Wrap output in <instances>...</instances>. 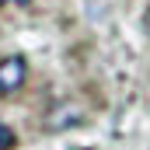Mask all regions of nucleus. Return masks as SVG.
Here are the masks:
<instances>
[{"instance_id":"obj_1","label":"nucleus","mask_w":150,"mask_h":150,"mask_svg":"<svg viewBox=\"0 0 150 150\" xmlns=\"http://www.w3.org/2000/svg\"><path fill=\"white\" fill-rule=\"evenodd\" d=\"M25 80H28V63H25V56H7V59H0V98L14 94Z\"/></svg>"},{"instance_id":"obj_2","label":"nucleus","mask_w":150,"mask_h":150,"mask_svg":"<svg viewBox=\"0 0 150 150\" xmlns=\"http://www.w3.org/2000/svg\"><path fill=\"white\" fill-rule=\"evenodd\" d=\"M11 147H14V129L0 122V150H11Z\"/></svg>"},{"instance_id":"obj_5","label":"nucleus","mask_w":150,"mask_h":150,"mask_svg":"<svg viewBox=\"0 0 150 150\" xmlns=\"http://www.w3.org/2000/svg\"><path fill=\"white\" fill-rule=\"evenodd\" d=\"M0 4H4V0H0Z\"/></svg>"},{"instance_id":"obj_4","label":"nucleus","mask_w":150,"mask_h":150,"mask_svg":"<svg viewBox=\"0 0 150 150\" xmlns=\"http://www.w3.org/2000/svg\"><path fill=\"white\" fill-rule=\"evenodd\" d=\"M143 25H147V35H150V11H147V21H143Z\"/></svg>"},{"instance_id":"obj_3","label":"nucleus","mask_w":150,"mask_h":150,"mask_svg":"<svg viewBox=\"0 0 150 150\" xmlns=\"http://www.w3.org/2000/svg\"><path fill=\"white\" fill-rule=\"evenodd\" d=\"M11 4H18V7H25V4H32V0H11Z\"/></svg>"}]
</instances>
